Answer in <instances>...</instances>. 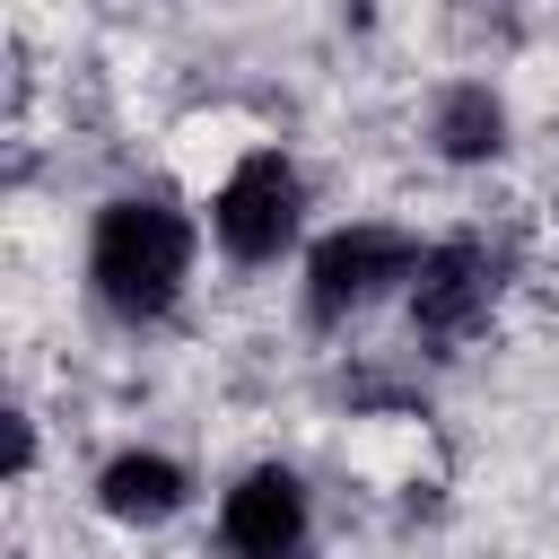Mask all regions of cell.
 <instances>
[{"label": "cell", "mask_w": 559, "mask_h": 559, "mask_svg": "<svg viewBox=\"0 0 559 559\" xmlns=\"http://www.w3.org/2000/svg\"><path fill=\"white\" fill-rule=\"evenodd\" d=\"M201 218L157 192V183H131V192H105L96 218H87V297L96 314H114L122 332H148L183 306L192 271H201Z\"/></svg>", "instance_id": "obj_1"}, {"label": "cell", "mask_w": 559, "mask_h": 559, "mask_svg": "<svg viewBox=\"0 0 559 559\" xmlns=\"http://www.w3.org/2000/svg\"><path fill=\"white\" fill-rule=\"evenodd\" d=\"M419 262H428V245H419L411 227H393V218L323 227V236L306 245V262H297V306H306L314 332H349V323H367L376 306L411 297Z\"/></svg>", "instance_id": "obj_2"}, {"label": "cell", "mask_w": 559, "mask_h": 559, "mask_svg": "<svg viewBox=\"0 0 559 559\" xmlns=\"http://www.w3.org/2000/svg\"><path fill=\"white\" fill-rule=\"evenodd\" d=\"M306 210H314V192H306V166L288 157V148H245L218 183H210V201H201V227H210V245L236 262V271H271V262H306Z\"/></svg>", "instance_id": "obj_3"}, {"label": "cell", "mask_w": 559, "mask_h": 559, "mask_svg": "<svg viewBox=\"0 0 559 559\" xmlns=\"http://www.w3.org/2000/svg\"><path fill=\"white\" fill-rule=\"evenodd\" d=\"M498 288H507V280H498V253H489L480 236H437L428 262H419V280H411V297H402V323H411V341H428V349H463V341L489 332Z\"/></svg>", "instance_id": "obj_4"}, {"label": "cell", "mask_w": 559, "mask_h": 559, "mask_svg": "<svg viewBox=\"0 0 559 559\" xmlns=\"http://www.w3.org/2000/svg\"><path fill=\"white\" fill-rule=\"evenodd\" d=\"M314 542V489L297 463L262 454L218 489V550L227 559H306Z\"/></svg>", "instance_id": "obj_5"}, {"label": "cell", "mask_w": 559, "mask_h": 559, "mask_svg": "<svg viewBox=\"0 0 559 559\" xmlns=\"http://www.w3.org/2000/svg\"><path fill=\"white\" fill-rule=\"evenodd\" d=\"M419 140H428L437 166H498V157L515 148V105H507L498 79L454 70V79L428 87V105H419Z\"/></svg>", "instance_id": "obj_6"}, {"label": "cell", "mask_w": 559, "mask_h": 559, "mask_svg": "<svg viewBox=\"0 0 559 559\" xmlns=\"http://www.w3.org/2000/svg\"><path fill=\"white\" fill-rule=\"evenodd\" d=\"M87 498H96V515L122 524V533H166V524L192 507V463L166 454V445H114V454L96 463Z\"/></svg>", "instance_id": "obj_7"}, {"label": "cell", "mask_w": 559, "mask_h": 559, "mask_svg": "<svg viewBox=\"0 0 559 559\" xmlns=\"http://www.w3.org/2000/svg\"><path fill=\"white\" fill-rule=\"evenodd\" d=\"M0 428H9V480H35V411H26V402H9V419H0Z\"/></svg>", "instance_id": "obj_8"}]
</instances>
